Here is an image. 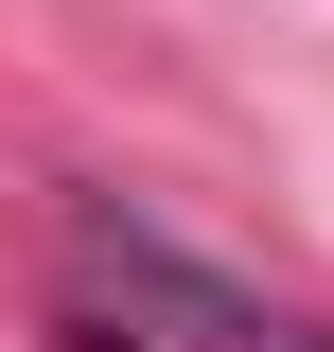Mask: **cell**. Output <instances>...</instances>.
<instances>
[{"mask_svg":"<svg viewBox=\"0 0 334 352\" xmlns=\"http://www.w3.org/2000/svg\"><path fill=\"white\" fill-rule=\"evenodd\" d=\"M106 282H124V335L141 352H334L317 317H282V300H247V282H211V264L141 247V229H106Z\"/></svg>","mask_w":334,"mask_h":352,"instance_id":"6da1fadb","label":"cell"},{"mask_svg":"<svg viewBox=\"0 0 334 352\" xmlns=\"http://www.w3.org/2000/svg\"><path fill=\"white\" fill-rule=\"evenodd\" d=\"M71 352H141V335H124V317H88V335H71Z\"/></svg>","mask_w":334,"mask_h":352,"instance_id":"7a4b0ae2","label":"cell"}]
</instances>
